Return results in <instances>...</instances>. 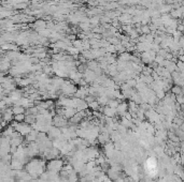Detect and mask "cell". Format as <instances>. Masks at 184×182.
<instances>
[{
  "mask_svg": "<svg viewBox=\"0 0 184 182\" xmlns=\"http://www.w3.org/2000/svg\"><path fill=\"white\" fill-rule=\"evenodd\" d=\"M62 166H64V162L62 160L58 159H53L50 163L47 164V169L48 173H54V174H58V171L62 170Z\"/></svg>",
  "mask_w": 184,
  "mask_h": 182,
  "instance_id": "7a4b0ae2",
  "label": "cell"
},
{
  "mask_svg": "<svg viewBox=\"0 0 184 182\" xmlns=\"http://www.w3.org/2000/svg\"><path fill=\"white\" fill-rule=\"evenodd\" d=\"M48 132V137L52 138V139H56V138L62 136V131L59 130L57 127H53V128H50V130L47 131Z\"/></svg>",
  "mask_w": 184,
  "mask_h": 182,
  "instance_id": "277c9868",
  "label": "cell"
},
{
  "mask_svg": "<svg viewBox=\"0 0 184 182\" xmlns=\"http://www.w3.org/2000/svg\"><path fill=\"white\" fill-rule=\"evenodd\" d=\"M14 128H15L16 132L21 135H27L31 131L30 127H29L27 123H16V124L14 125Z\"/></svg>",
  "mask_w": 184,
  "mask_h": 182,
  "instance_id": "3957f363",
  "label": "cell"
},
{
  "mask_svg": "<svg viewBox=\"0 0 184 182\" xmlns=\"http://www.w3.org/2000/svg\"><path fill=\"white\" fill-rule=\"evenodd\" d=\"M44 162L40 160H32L27 164V173L33 178H37L38 176H41L44 173Z\"/></svg>",
  "mask_w": 184,
  "mask_h": 182,
  "instance_id": "6da1fadb",
  "label": "cell"
}]
</instances>
